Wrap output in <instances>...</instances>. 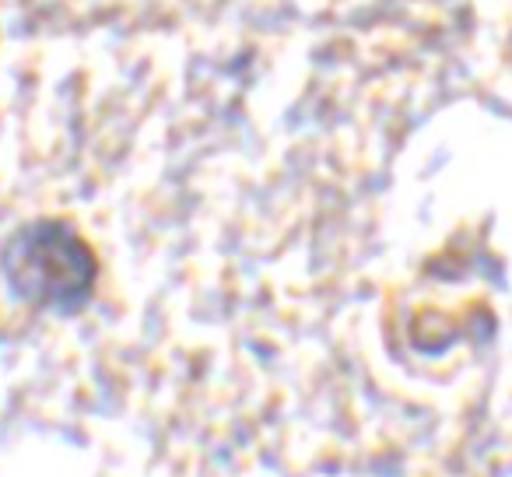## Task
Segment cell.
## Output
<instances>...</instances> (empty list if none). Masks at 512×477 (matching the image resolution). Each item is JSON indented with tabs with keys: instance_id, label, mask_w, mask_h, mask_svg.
Returning a JSON list of instances; mask_svg holds the SVG:
<instances>
[{
	"instance_id": "cell-1",
	"label": "cell",
	"mask_w": 512,
	"mask_h": 477,
	"mask_svg": "<svg viewBox=\"0 0 512 477\" xmlns=\"http://www.w3.org/2000/svg\"><path fill=\"white\" fill-rule=\"evenodd\" d=\"M99 253L67 218H36L4 239L0 278L18 302L39 313L74 316L99 285Z\"/></svg>"
}]
</instances>
